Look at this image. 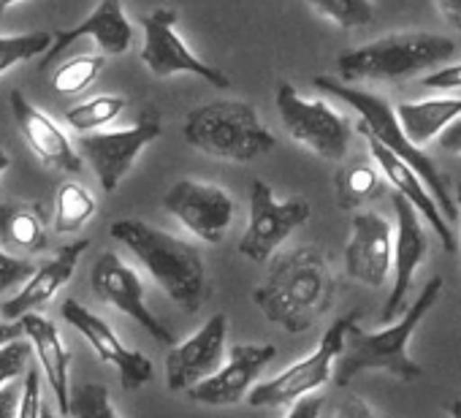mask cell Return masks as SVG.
Returning <instances> with one entry per match:
<instances>
[{"label": "cell", "instance_id": "7", "mask_svg": "<svg viewBox=\"0 0 461 418\" xmlns=\"http://www.w3.org/2000/svg\"><path fill=\"white\" fill-rule=\"evenodd\" d=\"M356 318H358V313H350V315L334 321L326 329L321 345L310 356L291 364L280 375H275V377H269L264 383H256L253 391L248 394L250 407H285V404H294V402L315 394L321 386H326L331 380V375H334V361L342 353L345 329Z\"/></svg>", "mask_w": 461, "mask_h": 418}, {"label": "cell", "instance_id": "39", "mask_svg": "<svg viewBox=\"0 0 461 418\" xmlns=\"http://www.w3.org/2000/svg\"><path fill=\"white\" fill-rule=\"evenodd\" d=\"M321 410H323V396L310 394V396L294 402L285 418H321Z\"/></svg>", "mask_w": 461, "mask_h": 418}, {"label": "cell", "instance_id": "33", "mask_svg": "<svg viewBox=\"0 0 461 418\" xmlns=\"http://www.w3.org/2000/svg\"><path fill=\"white\" fill-rule=\"evenodd\" d=\"M28 359H31L28 340H14V342L0 345V388L20 380L28 372Z\"/></svg>", "mask_w": 461, "mask_h": 418}, {"label": "cell", "instance_id": "34", "mask_svg": "<svg viewBox=\"0 0 461 418\" xmlns=\"http://www.w3.org/2000/svg\"><path fill=\"white\" fill-rule=\"evenodd\" d=\"M41 369L28 367L25 380H23V394H20V407L17 418H39L41 415Z\"/></svg>", "mask_w": 461, "mask_h": 418}, {"label": "cell", "instance_id": "40", "mask_svg": "<svg viewBox=\"0 0 461 418\" xmlns=\"http://www.w3.org/2000/svg\"><path fill=\"white\" fill-rule=\"evenodd\" d=\"M334 418H377L372 413V407L361 399V396H348L339 407H337V415Z\"/></svg>", "mask_w": 461, "mask_h": 418}, {"label": "cell", "instance_id": "26", "mask_svg": "<svg viewBox=\"0 0 461 418\" xmlns=\"http://www.w3.org/2000/svg\"><path fill=\"white\" fill-rule=\"evenodd\" d=\"M337 201L342 209H358L383 193V174L375 163H348L334 177Z\"/></svg>", "mask_w": 461, "mask_h": 418}, {"label": "cell", "instance_id": "45", "mask_svg": "<svg viewBox=\"0 0 461 418\" xmlns=\"http://www.w3.org/2000/svg\"><path fill=\"white\" fill-rule=\"evenodd\" d=\"M14 4H23V0H0V12H6V9H12Z\"/></svg>", "mask_w": 461, "mask_h": 418}, {"label": "cell", "instance_id": "18", "mask_svg": "<svg viewBox=\"0 0 461 418\" xmlns=\"http://www.w3.org/2000/svg\"><path fill=\"white\" fill-rule=\"evenodd\" d=\"M393 229L377 213H358L345 248V272L369 288H383L391 275Z\"/></svg>", "mask_w": 461, "mask_h": 418}, {"label": "cell", "instance_id": "35", "mask_svg": "<svg viewBox=\"0 0 461 418\" xmlns=\"http://www.w3.org/2000/svg\"><path fill=\"white\" fill-rule=\"evenodd\" d=\"M31 272H33V267L25 259H14V256H6L4 250H0V294L20 280H28Z\"/></svg>", "mask_w": 461, "mask_h": 418}, {"label": "cell", "instance_id": "12", "mask_svg": "<svg viewBox=\"0 0 461 418\" xmlns=\"http://www.w3.org/2000/svg\"><path fill=\"white\" fill-rule=\"evenodd\" d=\"M163 209L176 218L193 237L206 245H220L225 240L228 226L234 223V198L220 185L179 179L163 195Z\"/></svg>", "mask_w": 461, "mask_h": 418}, {"label": "cell", "instance_id": "38", "mask_svg": "<svg viewBox=\"0 0 461 418\" xmlns=\"http://www.w3.org/2000/svg\"><path fill=\"white\" fill-rule=\"evenodd\" d=\"M20 394H23V383L20 380H14V383L0 388V418H17Z\"/></svg>", "mask_w": 461, "mask_h": 418}, {"label": "cell", "instance_id": "24", "mask_svg": "<svg viewBox=\"0 0 461 418\" xmlns=\"http://www.w3.org/2000/svg\"><path fill=\"white\" fill-rule=\"evenodd\" d=\"M47 248V229L33 204H0V250L14 259L36 256Z\"/></svg>", "mask_w": 461, "mask_h": 418}, {"label": "cell", "instance_id": "32", "mask_svg": "<svg viewBox=\"0 0 461 418\" xmlns=\"http://www.w3.org/2000/svg\"><path fill=\"white\" fill-rule=\"evenodd\" d=\"M68 415L71 418H120L109 388L101 383H85L77 391H71Z\"/></svg>", "mask_w": 461, "mask_h": 418}, {"label": "cell", "instance_id": "22", "mask_svg": "<svg viewBox=\"0 0 461 418\" xmlns=\"http://www.w3.org/2000/svg\"><path fill=\"white\" fill-rule=\"evenodd\" d=\"M369 141V152H372V160L375 166L380 168V174L385 177V182L393 187V193H399L402 198H407L415 213L423 218V223L437 234V240L442 242V248L447 253H456V240H453V232H450V223L442 218L437 201L431 198V193L426 190L423 179L415 174V168H410L402 158H396L393 152H388L380 141H375L372 136H364Z\"/></svg>", "mask_w": 461, "mask_h": 418}, {"label": "cell", "instance_id": "14", "mask_svg": "<svg viewBox=\"0 0 461 418\" xmlns=\"http://www.w3.org/2000/svg\"><path fill=\"white\" fill-rule=\"evenodd\" d=\"M90 288H93V294L104 304H109V307L120 310L122 315L133 318L158 342H163L168 348L176 342L174 332L166 323H160L155 318V313L147 307V302H144V283H141L139 272L131 269L117 253H104L95 261V267L90 272Z\"/></svg>", "mask_w": 461, "mask_h": 418}, {"label": "cell", "instance_id": "4", "mask_svg": "<svg viewBox=\"0 0 461 418\" xmlns=\"http://www.w3.org/2000/svg\"><path fill=\"white\" fill-rule=\"evenodd\" d=\"M315 87L345 101L348 106H353L361 117V133L364 136H372L375 141H380L388 152H393L396 158H402L410 168H415V174L423 179L426 190L431 193V198L437 201L439 213L447 223H456L458 221V209H456V201L450 195V187H447V177L437 168V163L426 155L423 147H415L399 117H396V109L377 93H369V90H361V87H353L342 79H334V77H315Z\"/></svg>", "mask_w": 461, "mask_h": 418}, {"label": "cell", "instance_id": "5", "mask_svg": "<svg viewBox=\"0 0 461 418\" xmlns=\"http://www.w3.org/2000/svg\"><path fill=\"white\" fill-rule=\"evenodd\" d=\"M185 139L209 158L250 163L275 150V133L245 101H212L187 112Z\"/></svg>", "mask_w": 461, "mask_h": 418}, {"label": "cell", "instance_id": "10", "mask_svg": "<svg viewBox=\"0 0 461 418\" xmlns=\"http://www.w3.org/2000/svg\"><path fill=\"white\" fill-rule=\"evenodd\" d=\"M307 221H310V201L304 198L277 201L275 190L264 179H256L250 190V221H248V232L240 240V253L256 264H264Z\"/></svg>", "mask_w": 461, "mask_h": 418}, {"label": "cell", "instance_id": "42", "mask_svg": "<svg viewBox=\"0 0 461 418\" xmlns=\"http://www.w3.org/2000/svg\"><path fill=\"white\" fill-rule=\"evenodd\" d=\"M14 340H23L20 323H17V321H0V345L14 342Z\"/></svg>", "mask_w": 461, "mask_h": 418}, {"label": "cell", "instance_id": "23", "mask_svg": "<svg viewBox=\"0 0 461 418\" xmlns=\"http://www.w3.org/2000/svg\"><path fill=\"white\" fill-rule=\"evenodd\" d=\"M17 323H20L23 337L28 340L31 350L36 353L41 375H47V383H50V388L55 394V402L60 407V413L68 415V399H71L68 367H71V353L66 350L58 326L50 318L39 315V313H28Z\"/></svg>", "mask_w": 461, "mask_h": 418}, {"label": "cell", "instance_id": "30", "mask_svg": "<svg viewBox=\"0 0 461 418\" xmlns=\"http://www.w3.org/2000/svg\"><path fill=\"white\" fill-rule=\"evenodd\" d=\"M307 4L334 25L345 31L364 28L375 20V4L372 0H307Z\"/></svg>", "mask_w": 461, "mask_h": 418}, {"label": "cell", "instance_id": "31", "mask_svg": "<svg viewBox=\"0 0 461 418\" xmlns=\"http://www.w3.org/2000/svg\"><path fill=\"white\" fill-rule=\"evenodd\" d=\"M52 47V33L36 31L25 36H0V74H6L17 63H28L39 55H47Z\"/></svg>", "mask_w": 461, "mask_h": 418}, {"label": "cell", "instance_id": "17", "mask_svg": "<svg viewBox=\"0 0 461 418\" xmlns=\"http://www.w3.org/2000/svg\"><path fill=\"white\" fill-rule=\"evenodd\" d=\"M228 318L212 315L193 337L174 342L166 353V386L168 391H190L195 383L209 377L225 359Z\"/></svg>", "mask_w": 461, "mask_h": 418}, {"label": "cell", "instance_id": "13", "mask_svg": "<svg viewBox=\"0 0 461 418\" xmlns=\"http://www.w3.org/2000/svg\"><path fill=\"white\" fill-rule=\"evenodd\" d=\"M275 356H277L275 345L240 342L225 353L222 364L209 377H203L201 383H195L187 391V396L198 404H206V407L237 404V402L248 399V394L253 391L261 372L269 367V361Z\"/></svg>", "mask_w": 461, "mask_h": 418}, {"label": "cell", "instance_id": "8", "mask_svg": "<svg viewBox=\"0 0 461 418\" xmlns=\"http://www.w3.org/2000/svg\"><path fill=\"white\" fill-rule=\"evenodd\" d=\"M277 112L291 133L302 147L312 150L323 160L339 163L350 150V123L339 114L331 104L321 98H304L294 85L277 87Z\"/></svg>", "mask_w": 461, "mask_h": 418}, {"label": "cell", "instance_id": "6", "mask_svg": "<svg viewBox=\"0 0 461 418\" xmlns=\"http://www.w3.org/2000/svg\"><path fill=\"white\" fill-rule=\"evenodd\" d=\"M456 52L447 36L437 33H391L337 58L342 82H404L431 66L445 63Z\"/></svg>", "mask_w": 461, "mask_h": 418}, {"label": "cell", "instance_id": "1", "mask_svg": "<svg viewBox=\"0 0 461 418\" xmlns=\"http://www.w3.org/2000/svg\"><path fill=\"white\" fill-rule=\"evenodd\" d=\"M334 288V275L321 248L302 245L272 261L267 280L253 291V304L269 323L302 334L329 313Z\"/></svg>", "mask_w": 461, "mask_h": 418}, {"label": "cell", "instance_id": "43", "mask_svg": "<svg viewBox=\"0 0 461 418\" xmlns=\"http://www.w3.org/2000/svg\"><path fill=\"white\" fill-rule=\"evenodd\" d=\"M9 163H12V158H9V152H4L0 150V177L6 174V168H9Z\"/></svg>", "mask_w": 461, "mask_h": 418}, {"label": "cell", "instance_id": "3", "mask_svg": "<svg viewBox=\"0 0 461 418\" xmlns=\"http://www.w3.org/2000/svg\"><path fill=\"white\" fill-rule=\"evenodd\" d=\"M112 237L133 253L166 296L185 313H198L206 304L209 283L201 253L174 234L149 226L139 218H125L112 226Z\"/></svg>", "mask_w": 461, "mask_h": 418}, {"label": "cell", "instance_id": "20", "mask_svg": "<svg viewBox=\"0 0 461 418\" xmlns=\"http://www.w3.org/2000/svg\"><path fill=\"white\" fill-rule=\"evenodd\" d=\"M87 250H90V240H77V242L60 248L41 267H33L25 286L0 304V315H4V321H20L23 315L36 313L39 307L50 304L58 296V291L74 277L77 264Z\"/></svg>", "mask_w": 461, "mask_h": 418}, {"label": "cell", "instance_id": "37", "mask_svg": "<svg viewBox=\"0 0 461 418\" xmlns=\"http://www.w3.org/2000/svg\"><path fill=\"white\" fill-rule=\"evenodd\" d=\"M434 139H437V144H439L442 152H447V155H461V117H456L453 123H447Z\"/></svg>", "mask_w": 461, "mask_h": 418}, {"label": "cell", "instance_id": "29", "mask_svg": "<svg viewBox=\"0 0 461 418\" xmlns=\"http://www.w3.org/2000/svg\"><path fill=\"white\" fill-rule=\"evenodd\" d=\"M101 71H104V58L101 55H79V58H71V60H66L55 71L52 90L58 95H79V93H85L98 79Z\"/></svg>", "mask_w": 461, "mask_h": 418}, {"label": "cell", "instance_id": "41", "mask_svg": "<svg viewBox=\"0 0 461 418\" xmlns=\"http://www.w3.org/2000/svg\"><path fill=\"white\" fill-rule=\"evenodd\" d=\"M437 9L456 31H461V0H437Z\"/></svg>", "mask_w": 461, "mask_h": 418}, {"label": "cell", "instance_id": "11", "mask_svg": "<svg viewBox=\"0 0 461 418\" xmlns=\"http://www.w3.org/2000/svg\"><path fill=\"white\" fill-rule=\"evenodd\" d=\"M176 25H179L176 9H155L147 17H141V28H144L141 63L160 79L174 74H193L217 90H228L230 79L220 68L195 58L190 47L182 41V36L176 33Z\"/></svg>", "mask_w": 461, "mask_h": 418}, {"label": "cell", "instance_id": "19", "mask_svg": "<svg viewBox=\"0 0 461 418\" xmlns=\"http://www.w3.org/2000/svg\"><path fill=\"white\" fill-rule=\"evenodd\" d=\"M82 39H90L93 44H98V50L109 58L125 55L133 41V28L125 20L122 0H101L85 23H79L71 31L52 33V47L47 50V55L41 60V71L52 68Z\"/></svg>", "mask_w": 461, "mask_h": 418}, {"label": "cell", "instance_id": "27", "mask_svg": "<svg viewBox=\"0 0 461 418\" xmlns=\"http://www.w3.org/2000/svg\"><path fill=\"white\" fill-rule=\"evenodd\" d=\"M95 215V198L82 182H63L55 195V234L79 232Z\"/></svg>", "mask_w": 461, "mask_h": 418}, {"label": "cell", "instance_id": "2", "mask_svg": "<svg viewBox=\"0 0 461 418\" xmlns=\"http://www.w3.org/2000/svg\"><path fill=\"white\" fill-rule=\"evenodd\" d=\"M442 294V277H431L420 296L399 315V321L388 323L380 332H366L356 321L345 329L342 353L334 361V380L337 386H348L361 372H391L393 377L412 383L423 375V369L412 361L407 353V345L426 318V313L434 307V302Z\"/></svg>", "mask_w": 461, "mask_h": 418}, {"label": "cell", "instance_id": "44", "mask_svg": "<svg viewBox=\"0 0 461 418\" xmlns=\"http://www.w3.org/2000/svg\"><path fill=\"white\" fill-rule=\"evenodd\" d=\"M450 418H461V399H456V402L450 404Z\"/></svg>", "mask_w": 461, "mask_h": 418}, {"label": "cell", "instance_id": "9", "mask_svg": "<svg viewBox=\"0 0 461 418\" xmlns=\"http://www.w3.org/2000/svg\"><path fill=\"white\" fill-rule=\"evenodd\" d=\"M163 133L160 125V112L158 109H144L139 120L131 128L122 131H93L82 133L77 141V152L82 160H87L106 193H114L117 185L125 179V174L133 168L136 158L147 144H152Z\"/></svg>", "mask_w": 461, "mask_h": 418}, {"label": "cell", "instance_id": "15", "mask_svg": "<svg viewBox=\"0 0 461 418\" xmlns=\"http://www.w3.org/2000/svg\"><path fill=\"white\" fill-rule=\"evenodd\" d=\"M393 213H396V229H393V259H391V294L383 304V321L393 323L404 313V296L410 294L412 277L418 267L423 264L429 253V234L423 218L415 213V206L393 193Z\"/></svg>", "mask_w": 461, "mask_h": 418}, {"label": "cell", "instance_id": "16", "mask_svg": "<svg viewBox=\"0 0 461 418\" xmlns=\"http://www.w3.org/2000/svg\"><path fill=\"white\" fill-rule=\"evenodd\" d=\"M60 313H63L66 323H71L90 342V348L98 353V359L106 361V364H112L120 372L122 388L131 391V388H141L144 383H149V377H152V361L144 353L128 348L104 318H98L95 313H90V307H85L77 299H66L63 307H60Z\"/></svg>", "mask_w": 461, "mask_h": 418}, {"label": "cell", "instance_id": "47", "mask_svg": "<svg viewBox=\"0 0 461 418\" xmlns=\"http://www.w3.org/2000/svg\"><path fill=\"white\" fill-rule=\"evenodd\" d=\"M39 418H58V415H55L47 404H41V415H39Z\"/></svg>", "mask_w": 461, "mask_h": 418}, {"label": "cell", "instance_id": "36", "mask_svg": "<svg viewBox=\"0 0 461 418\" xmlns=\"http://www.w3.org/2000/svg\"><path fill=\"white\" fill-rule=\"evenodd\" d=\"M423 87H429V90H442V93L461 90V63H453V66H445V68H439V71H431V74L423 79Z\"/></svg>", "mask_w": 461, "mask_h": 418}, {"label": "cell", "instance_id": "46", "mask_svg": "<svg viewBox=\"0 0 461 418\" xmlns=\"http://www.w3.org/2000/svg\"><path fill=\"white\" fill-rule=\"evenodd\" d=\"M456 209H458V218H461V185H456Z\"/></svg>", "mask_w": 461, "mask_h": 418}, {"label": "cell", "instance_id": "28", "mask_svg": "<svg viewBox=\"0 0 461 418\" xmlns=\"http://www.w3.org/2000/svg\"><path fill=\"white\" fill-rule=\"evenodd\" d=\"M122 109H125L122 95H95L90 101L71 106L66 112V123L79 133H93V131L104 128L106 123L117 120L122 114Z\"/></svg>", "mask_w": 461, "mask_h": 418}, {"label": "cell", "instance_id": "21", "mask_svg": "<svg viewBox=\"0 0 461 418\" xmlns=\"http://www.w3.org/2000/svg\"><path fill=\"white\" fill-rule=\"evenodd\" d=\"M12 114L17 120V128L23 133V139L28 141V147L33 150V155L58 171H71L79 174L82 171V158L77 152V147L71 144V139L63 133V128L39 106H33L20 90H12Z\"/></svg>", "mask_w": 461, "mask_h": 418}, {"label": "cell", "instance_id": "25", "mask_svg": "<svg viewBox=\"0 0 461 418\" xmlns=\"http://www.w3.org/2000/svg\"><path fill=\"white\" fill-rule=\"evenodd\" d=\"M396 117L407 133V139L415 147H423L431 141L447 123L461 117V98H429L415 104H402L396 109Z\"/></svg>", "mask_w": 461, "mask_h": 418}]
</instances>
